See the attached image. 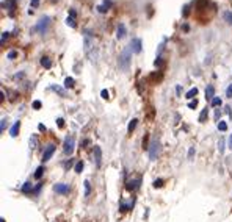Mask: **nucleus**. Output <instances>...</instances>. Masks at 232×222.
<instances>
[{"mask_svg":"<svg viewBox=\"0 0 232 222\" xmlns=\"http://www.w3.org/2000/svg\"><path fill=\"white\" fill-rule=\"evenodd\" d=\"M39 189H41V185H38V186H36V189H35V193H36V194H38V193H39Z\"/></svg>","mask_w":232,"mask_h":222,"instance_id":"49","label":"nucleus"},{"mask_svg":"<svg viewBox=\"0 0 232 222\" xmlns=\"http://www.w3.org/2000/svg\"><path fill=\"white\" fill-rule=\"evenodd\" d=\"M82 171H83V163H82V161H78V163L75 164V172H78V174H80Z\"/></svg>","mask_w":232,"mask_h":222,"instance_id":"28","label":"nucleus"},{"mask_svg":"<svg viewBox=\"0 0 232 222\" xmlns=\"http://www.w3.org/2000/svg\"><path fill=\"white\" fill-rule=\"evenodd\" d=\"M44 171H46V169H44V166H39L38 169H36V172H35V178H36V180H39V178L42 177Z\"/></svg>","mask_w":232,"mask_h":222,"instance_id":"17","label":"nucleus"},{"mask_svg":"<svg viewBox=\"0 0 232 222\" xmlns=\"http://www.w3.org/2000/svg\"><path fill=\"white\" fill-rule=\"evenodd\" d=\"M218 147H220V152H221V153H223V152H224V139H221V141H220V144H218Z\"/></svg>","mask_w":232,"mask_h":222,"instance_id":"36","label":"nucleus"},{"mask_svg":"<svg viewBox=\"0 0 232 222\" xmlns=\"http://www.w3.org/2000/svg\"><path fill=\"white\" fill-rule=\"evenodd\" d=\"M207 116H209V108H204V110L201 111V114H199V122H205Z\"/></svg>","mask_w":232,"mask_h":222,"instance_id":"18","label":"nucleus"},{"mask_svg":"<svg viewBox=\"0 0 232 222\" xmlns=\"http://www.w3.org/2000/svg\"><path fill=\"white\" fill-rule=\"evenodd\" d=\"M32 188H33V185L30 183V181H27V183L22 186V193H30V191H32Z\"/></svg>","mask_w":232,"mask_h":222,"instance_id":"21","label":"nucleus"},{"mask_svg":"<svg viewBox=\"0 0 232 222\" xmlns=\"http://www.w3.org/2000/svg\"><path fill=\"white\" fill-rule=\"evenodd\" d=\"M14 8H16V0H9V5H8L9 16H13V14H14Z\"/></svg>","mask_w":232,"mask_h":222,"instance_id":"19","label":"nucleus"},{"mask_svg":"<svg viewBox=\"0 0 232 222\" xmlns=\"http://www.w3.org/2000/svg\"><path fill=\"white\" fill-rule=\"evenodd\" d=\"M41 64L44 66L46 69H50V67H52V61H50V58H49V56H42V58H41Z\"/></svg>","mask_w":232,"mask_h":222,"instance_id":"13","label":"nucleus"},{"mask_svg":"<svg viewBox=\"0 0 232 222\" xmlns=\"http://www.w3.org/2000/svg\"><path fill=\"white\" fill-rule=\"evenodd\" d=\"M89 194H91V185H89V181L86 180L85 181V197H89Z\"/></svg>","mask_w":232,"mask_h":222,"instance_id":"20","label":"nucleus"},{"mask_svg":"<svg viewBox=\"0 0 232 222\" xmlns=\"http://www.w3.org/2000/svg\"><path fill=\"white\" fill-rule=\"evenodd\" d=\"M94 163H96V166H101V163H102V149L99 147V145H94Z\"/></svg>","mask_w":232,"mask_h":222,"instance_id":"8","label":"nucleus"},{"mask_svg":"<svg viewBox=\"0 0 232 222\" xmlns=\"http://www.w3.org/2000/svg\"><path fill=\"white\" fill-rule=\"evenodd\" d=\"M52 89H54V91H57V92H58V94H60V95H63V97H66V92H64V91H63V89H61V88H60V86H57V85H54V86H52Z\"/></svg>","mask_w":232,"mask_h":222,"instance_id":"24","label":"nucleus"},{"mask_svg":"<svg viewBox=\"0 0 232 222\" xmlns=\"http://www.w3.org/2000/svg\"><path fill=\"white\" fill-rule=\"evenodd\" d=\"M220 116H221V111H220V110H217V111H215V117L220 119Z\"/></svg>","mask_w":232,"mask_h":222,"instance_id":"46","label":"nucleus"},{"mask_svg":"<svg viewBox=\"0 0 232 222\" xmlns=\"http://www.w3.org/2000/svg\"><path fill=\"white\" fill-rule=\"evenodd\" d=\"M229 147L232 149V135H231V138H229Z\"/></svg>","mask_w":232,"mask_h":222,"instance_id":"50","label":"nucleus"},{"mask_svg":"<svg viewBox=\"0 0 232 222\" xmlns=\"http://www.w3.org/2000/svg\"><path fill=\"white\" fill-rule=\"evenodd\" d=\"M64 86H66V88H72V86H74V78H72V77H68V78L64 80Z\"/></svg>","mask_w":232,"mask_h":222,"instance_id":"22","label":"nucleus"},{"mask_svg":"<svg viewBox=\"0 0 232 222\" xmlns=\"http://www.w3.org/2000/svg\"><path fill=\"white\" fill-rule=\"evenodd\" d=\"M149 158L151 160H157V155H158V150H160V144H158V141H152L151 144H149Z\"/></svg>","mask_w":232,"mask_h":222,"instance_id":"3","label":"nucleus"},{"mask_svg":"<svg viewBox=\"0 0 232 222\" xmlns=\"http://www.w3.org/2000/svg\"><path fill=\"white\" fill-rule=\"evenodd\" d=\"M218 130L226 131L227 130V124H226V122H223V121H220V122H218Z\"/></svg>","mask_w":232,"mask_h":222,"instance_id":"25","label":"nucleus"},{"mask_svg":"<svg viewBox=\"0 0 232 222\" xmlns=\"http://www.w3.org/2000/svg\"><path fill=\"white\" fill-rule=\"evenodd\" d=\"M39 6V0H32V8H38Z\"/></svg>","mask_w":232,"mask_h":222,"instance_id":"40","label":"nucleus"},{"mask_svg":"<svg viewBox=\"0 0 232 222\" xmlns=\"http://www.w3.org/2000/svg\"><path fill=\"white\" fill-rule=\"evenodd\" d=\"M49 24H50V19L47 17V16H44V17H41L38 21V24L35 25V31H38V33H46L47 31V28H49Z\"/></svg>","mask_w":232,"mask_h":222,"instance_id":"2","label":"nucleus"},{"mask_svg":"<svg viewBox=\"0 0 232 222\" xmlns=\"http://www.w3.org/2000/svg\"><path fill=\"white\" fill-rule=\"evenodd\" d=\"M196 95H198V88H191L190 91L187 92V95H185V97H187V99H194Z\"/></svg>","mask_w":232,"mask_h":222,"instance_id":"16","label":"nucleus"},{"mask_svg":"<svg viewBox=\"0 0 232 222\" xmlns=\"http://www.w3.org/2000/svg\"><path fill=\"white\" fill-rule=\"evenodd\" d=\"M130 49H132V52H133V53H140V52H141V39H140V38L132 39Z\"/></svg>","mask_w":232,"mask_h":222,"instance_id":"7","label":"nucleus"},{"mask_svg":"<svg viewBox=\"0 0 232 222\" xmlns=\"http://www.w3.org/2000/svg\"><path fill=\"white\" fill-rule=\"evenodd\" d=\"M54 152H55V145H54V144H49L47 149L44 150V153H42V161L46 163V161L50 160V157L54 155Z\"/></svg>","mask_w":232,"mask_h":222,"instance_id":"6","label":"nucleus"},{"mask_svg":"<svg viewBox=\"0 0 232 222\" xmlns=\"http://www.w3.org/2000/svg\"><path fill=\"white\" fill-rule=\"evenodd\" d=\"M130 52H132V49L127 47V49H124V50H122L121 55H119L118 64H119V69H122V71H127L129 66H130V56H132Z\"/></svg>","mask_w":232,"mask_h":222,"instance_id":"1","label":"nucleus"},{"mask_svg":"<svg viewBox=\"0 0 232 222\" xmlns=\"http://www.w3.org/2000/svg\"><path fill=\"white\" fill-rule=\"evenodd\" d=\"M66 24H68L71 28H77V22H75V17H71V16H68V19H66Z\"/></svg>","mask_w":232,"mask_h":222,"instance_id":"15","label":"nucleus"},{"mask_svg":"<svg viewBox=\"0 0 232 222\" xmlns=\"http://www.w3.org/2000/svg\"><path fill=\"white\" fill-rule=\"evenodd\" d=\"M97 11H99V13H107L108 8H105L104 5H99V6H97Z\"/></svg>","mask_w":232,"mask_h":222,"instance_id":"33","label":"nucleus"},{"mask_svg":"<svg viewBox=\"0 0 232 222\" xmlns=\"http://www.w3.org/2000/svg\"><path fill=\"white\" fill-rule=\"evenodd\" d=\"M0 222H5V219H0Z\"/></svg>","mask_w":232,"mask_h":222,"instance_id":"52","label":"nucleus"},{"mask_svg":"<svg viewBox=\"0 0 232 222\" xmlns=\"http://www.w3.org/2000/svg\"><path fill=\"white\" fill-rule=\"evenodd\" d=\"M193 155H194V149L190 147V150H188V158H193Z\"/></svg>","mask_w":232,"mask_h":222,"instance_id":"43","label":"nucleus"},{"mask_svg":"<svg viewBox=\"0 0 232 222\" xmlns=\"http://www.w3.org/2000/svg\"><path fill=\"white\" fill-rule=\"evenodd\" d=\"M102 5H104L105 8L110 9V6H111V0H104V3H102Z\"/></svg>","mask_w":232,"mask_h":222,"instance_id":"38","label":"nucleus"},{"mask_svg":"<svg viewBox=\"0 0 232 222\" xmlns=\"http://www.w3.org/2000/svg\"><path fill=\"white\" fill-rule=\"evenodd\" d=\"M33 108H35V110H39V108H41V102L35 100V102H33Z\"/></svg>","mask_w":232,"mask_h":222,"instance_id":"34","label":"nucleus"},{"mask_svg":"<svg viewBox=\"0 0 232 222\" xmlns=\"http://www.w3.org/2000/svg\"><path fill=\"white\" fill-rule=\"evenodd\" d=\"M160 186H163V180H162V178H158V180L154 181V188H160Z\"/></svg>","mask_w":232,"mask_h":222,"instance_id":"30","label":"nucleus"},{"mask_svg":"<svg viewBox=\"0 0 232 222\" xmlns=\"http://www.w3.org/2000/svg\"><path fill=\"white\" fill-rule=\"evenodd\" d=\"M54 189L57 191V193H60V194H68L69 193V186L68 185H61V183H57L54 186Z\"/></svg>","mask_w":232,"mask_h":222,"instance_id":"9","label":"nucleus"},{"mask_svg":"<svg viewBox=\"0 0 232 222\" xmlns=\"http://www.w3.org/2000/svg\"><path fill=\"white\" fill-rule=\"evenodd\" d=\"M140 181H141L140 177H138V178H130V180H127V185H125L127 191H130V193H132V191H135L138 186H140Z\"/></svg>","mask_w":232,"mask_h":222,"instance_id":"5","label":"nucleus"},{"mask_svg":"<svg viewBox=\"0 0 232 222\" xmlns=\"http://www.w3.org/2000/svg\"><path fill=\"white\" fill-rule=\"evenodd\" d=\"M57 124H58V127H60V128H63L64 122H63V119H61V117H58V119H57Z\"/></svg>","mask_w":232,"mask_h":222,"instance_id":"42","label":"nucleus"},{"mask_svg":"<svg viewBox=\"0 0 232 222\" xmlns=\"http://www.w3.org/2000/svg\"><path fill=\"white\" fill-rule=\"evenodd\" d=\"M5 127H6V119H2V131H5Z\"/></svg>","mask_w":232,"mask_h":222,"instance_id":"44","label":"nucleus"},{"mask_svg":"<svg viewBox=\"0 0 232 222\" xmlns=\"http://www.w3.org/2000/svg\"><path fill=\"white\" fill-rule=\"evenodd\" d=\"M19 128H21V122H14V125L11 127V130H9V135H11L13 138L14 136H17V131H19Z\"/></svg>","mask_w":232,"mask_h":222,"instance_id":"12","label":"nucleus"},{"mask_svg":"<svg viewBox=\"0 0 232 222\" xmlns=\"http://www.w3.org/2000/svg\"><path fill=\"white\" fill-rule=\"evenodd\" d=\"M36 141H38V138H36V136H33L32 139H30V144H32V147H36Z\"/></svg>","mask_w":232,"mask_h":222,"instance_id":"39","label":"nucleus"},{"mask_svg":"<svg viewBox=\"0 0 232 222\" xmlns=\"http://www.w3.org/2000/svg\"><path fill=\"white\" fill-rule=\"evenodd\" d=\"M226 97H232V83L229 85V86H227V89H226Z\"/></svg>","mask_w":232,"mask_h":222,"instance_id":"31","label":"nucleus"},{"mask_svg":"<svg viewBox=\"0 0 232 222\" xmlns=\"http://www.w3.org/2000/svg\"><path fill=\"white\" fill-rule=\"evenodd\" d=\"M188 107H190V108H196L198 107V100H196V99H194V100H191L190 103H188Z\"/></svg>","mask_w":232,"mask_h":222,"instance_id":"35","label":"nucleus"},{"mask_svg":"<svg viewBox=\"0 0 232 222\" xmlns=\"http://www.w3.org/2000/svg\"><path fill=\"white\" fill-rule=\"evenodd\" d=\"M101 95H102V99H108V91H107V89H104V91L101 92Z\"/></svg>","mask_w":232,"mask_h":222,"instance_id":"41","label":"nucleus"},{"mask_svg":"<svg viewBox=\"0 0 232 222\" xmlns=\"http://www.w3.org/2000/svg\"><path fill=\"white\" fill-rule=\"evenodd\" d=\"M16 56H17V52H16V50H11V52L8 53V58H9V59H14Z\"/></svg>","mask_w":232,"mask_h":222,"instance_id":"32","label":"nucleus"},{"mask_svg":"<svg viewBox=\"0 0 232 222\" xmlns=\"http://www.w3.org/2000/svg\"><path fill=\"white\" fill-rule=\"evenodd\" d=\"M182 28H184V30H185V31H188V30H190V27H188V25H187V24H184V27H182Z\"/></svg>","mask_w":232,"mask_h":222,"instance_id":"48","label":"nucleus"},{"mask_svg":"<svg viewBox=\"0 0 232 222\" xmlns=\"http://www.w3.org/2000/svg\"><path fill=\"white\" fill-rule=\"evenodd\" d=\"M50 2H52V3H55V2H57V0H50Z\"/></svg>","mask_w":232,"mask_h":222,"instance_id":"51","label":"nucleus"},{"mask_svg":"<svg viewBox=\"0 0 232 222\" xmlns=\"http://www.w3.org/2000/svg\"><path fill=\"white\" fill-rule=\"evenodd\" d=\"M221 105V99L220 97H213V100H212V107H220Z\"/></svg>","mask_w":232,"mask_h":222,"instance_id":"26","label":"nucleus"},{"mask_svg":"<svg viewBox=\"0 0 232 222\" xmlns=\"http://www.w3.org/2000/svg\"><path fill=\"white\" fill-rule=\"evenodd\" d=\"M69 16H71V17H77V11H75L74 8H71L69 9Z\"/></svg>","mask_w":232,"mask_h":222,"instance_id":"37","label":"nucleus"},{"mask_svg":"<svg viewBox=\"0 0 232 222\" xmlns=\"http://www.w3.org/2000/svg\"><path fill=\"white\" fill-rule=\"evenodd\" d=\"M38 128H39L41 131H46V125H44V124H39V125H38Z\"/></svg>","mask_w":232,"mask_h":222,"instance_id":"45","label":"nucleus"},{"mask_svg":"<svg viewBox=\"0 0 232 222\" xmlns=\"http://www.w3.org/2000/svg\"><path fill=\"white\" fill-rule=\"evenodd\" d=\"M213 95H215V88L212 85H209L207 88H205V99H207V100H213Z\"/></svg>","mask_w":232,"mask_h":222,"instance_id":"10","label":"nucleus"},{"mask_svg":"<svg viewBox=\"0 0 232 222\" xmlns=\"http://www.w3.org/2000/svg\"><path fill=\"white\" fill-rule=\"evenodd\" d=\"M184 16H185V17L188 16V6H185V8H184Z\"/></svg>","mask_w":232,"mask_h":222,"instance_id":"47","label":"nucleus"},{"mask_svg":"<svg viewBox=\"0 0 232 222\" xmlns=\"http://www.w3.org/2000/svg\"><path fill=\"white\" fill-rule=\"evenodd\" d=\"M224 19H226L227 24L232 25V11H226V13H224Z\"/></svg>","mask_w":232,"mask_h":222,"instance_id":"23","label":"nucleus"},{"mask_svg":"<svg viewBox=\"0 0 232 222\" xmlns=\"http://www.w3.org/2000/svg\"><path fill=\"white\" fill-rule=\"evenodd\" d=\"M63 150H64L66 155H71L74 152V138L68 136L64 139V144H63Z\"/></svg>","mask_w":232,"mask_h":222,"instance_id":"4","label":"nucleus"},{"mask_svg":"<svg viewBox=\"0 0 232 222\" xmlns=\"http://www.w3.org/2000/svg\"><path fill=\"white\" fill-rule=\"evenodd\" d=\"M8 38H9V31H3V33H2V41H0V42H2V45L5 44V41H6Z\"/></svg>","mask_w":232,"mask_h":222,"instance_id":"27","label":"nucleus"},{"mask_svg":"<svg viewBox=\"0 0 232 222\" xmlns=\"http://www.w3.org/2000/svg\"><path fill=\"white\" fill-rule=\"evenodd\" d=\"M154 64L157 66L158 69H162V67H163V59H162V58H157V59H155V63H154Z\"/></svg>","mask_w":232,"mask_h":222,"instance_id":"29","label":"nucleus"},{"mask_svg":"<svg viewBox=\"0 0 232 222\" xmlns=\"http://www.w3.org/2000/svg\"><path fill=\"white\" fill-rule=\"evenodd\" d=\"M137 124H138V119H132V121L129 122V127H127L129 133H133V130L137 128Z\"/></svg>","mask_w":232,"mask_h":222,"instance_id":"14","label":"nucleus"},{"mask_svg":"<svg viewBox=\"0 0 232 222\" xmlns=\"http://www.w3.org/2000/svg\"><path fill=\"white\" fill-rule=\"evenodd\" d=\"M116 36H118V39H122L125 36V25L124 24H119L118 25V30H116Z\"/></svg>","mask_w":232,"mask_h":222,"instance_id":"11","label":"nucleus"}]
</instances>
